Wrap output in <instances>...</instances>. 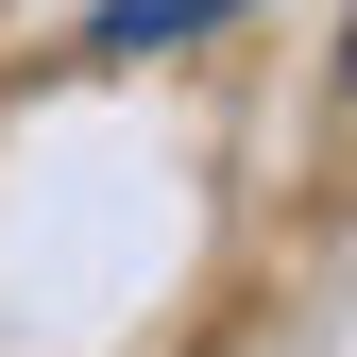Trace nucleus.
<instances>
[{
  "instance_id": "obj_1",
  "label": "nucleus",
  "mask_w": 357,
  "mask_h": 357,
  "mask_svg": "<svg viewBox=\"0 0 357 357\" xmlns=\"http://www.w3.org/2000/svg\"><path fill=\"white\" fill-rule=\"evenodd\" d=\"M204 17H238V0H102V17H85V52H188Z\"/></svg>"
}]
</instances>
